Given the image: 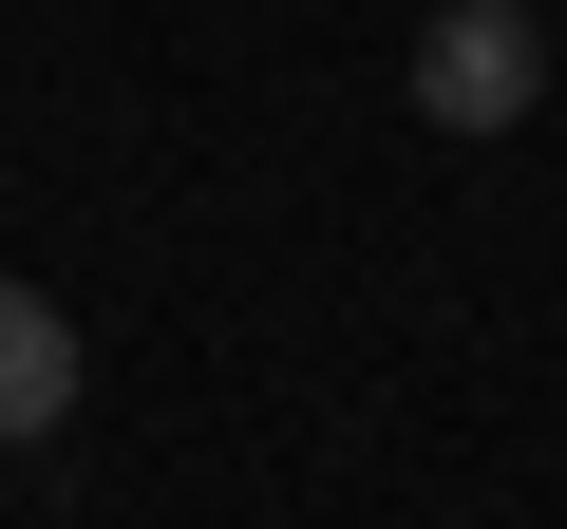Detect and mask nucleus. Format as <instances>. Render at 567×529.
Here are the masks:
<instances>
[{
  "instance_id": "2",
  "label": "nucleus",
  "mask_w": 567,
  "mask_h": 529,
  "mask_svg": "<svg viewBox=\"0 0 567 529\" xmlns=\"http://www.w3.org/2000/svg\"><path fill=\"white\" fill-rule=\"evenodd\" d=\"M76 416V322L20 284V264H0V454H20V435H58Z\"/></svg>"
},
{
  "instance_id": "1",
  "label": "nucleus",
  "mask_w": 567,
  "mask_h": 529,
  "mask_svg": "<svg viewBox=\"0 0 567 529\" xmlns=\"http://www.w3.org/2000/svg\"><path fill=\"white\" fill-rule=\"evenodd\" d=\"M548 95V20H529V0H454V20L416 39V114L435 133H511Z\"/></svg>"
}]
</instances>
